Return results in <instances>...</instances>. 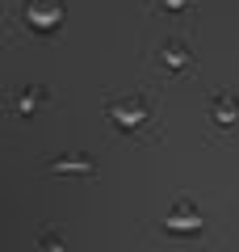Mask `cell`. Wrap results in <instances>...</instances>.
<instances>
[{"instance_id":"2","label":"cell","mask_w":239,"mask_h":252,"mask_svg":"<svg viewBox=\"0 0 239 252\" xmlns=\"http://www.w3.org/2000/svg\"><path fill=\"white\" fill-rule=\"evenodd\" d=\"M59 17H63V0H26V21L30 26L51 30V26H59Z\"/></svg>"},{"instance_id":"1","label":"cell","mask_w":239,"mask_h":252,"mask_svg":"<svg viewBox=\"0 0 239 252\" xmlns=\"http://www.w3.org/2000/svg\"><path fill=\"white\" fill-rule=\"evenodd\" d=\"M109 118H114L122 130H134V126L147 122V101H143V97H122V101L109 105Z\"/></svg>"},{"instance_id":"4","label":"cell","mask_w":239,"mask_h":252,"mask_svg":"<svg viewBox=\"0 0 239 252\" xmlns=\"http://www.w3.org/2000/svg\"><path fill=\"white\" fill-rule=\"evenodd\" d=\"M210 118H214V126H231V122L239 118V101H235V97H214Z\"/></svg>"},{"instance_id":"5","label":"cell","mask_w":239,"mask_h":252,"mask_svg":"<svg viewBox=\"0 0 239 252\" xmlns=\"http://www.w3.org/2000/svg\"><path fill=\"white\" fill-rule=\"evenodd\" d=\"M159 59L168 63L172 72H180V67H189V59H193V51H189L185 42H177V38H172V42L164 46V51H159Z\"/></svg>"},{"instance_id":"3","label":"cell","mask_w":239,"mask_h":252,"mask_svg":"<svg viewBox=\"0 0 239 252\" xmlns=\"http://www.w3.org/2000/svg\"><path fill=\"white\" fill-rule=\"evenodd\" d=\"M164 227H168V231H202V215H197L193 202H180V206L164 219Z\"/></svg>"},{"instance_id":"8","label":"cell","mask_w":239,"mask_h":252,"mask_svg":"<svg viewBox=\"0 0 239 252\" xmlns=\"http://www.w3.org/2000/svg\"><path fill=\"white\" fill-rule=\"evenodd\" d=\"M189 0H164V9H185Z\"/></svg>"},{"instance_id":"7","label":"cell","mask_w":239,"mask_h":252,"mask_svg":"<svg viewBox=\"0 0 239 252\" xmlns=\"http://www.w3.org/2000/svg\"><path fill=\"white\" fill-rule=\"evenodd\" d=\"M38 97H42V89H26V93H21V109L30 114V109L38 105Z\"/></svg>"},{"instance_id":"6","label":"cell","mask_w":239,"mask_h":252,"mask_svg":"<svg viewBox=\"0 0 239 252\" xmlns=\"http://www.w3.org/2000/svg\"><path fill=\"white\" fill-rule=\"evenodd\" d=\"M92 168H97V164H92L89 156H59V160H51V172H84V177H89Z\"/></svg>"}]
</instances>
